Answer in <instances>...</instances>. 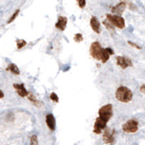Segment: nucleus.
Instances as JSON below:
<instances>
[{"label":"nucleus","instance_id":"nucleus-1","mask_svg":"<svg viewBox=\"0 0 145 145\" xmlns=\"http://www.w3.org/2000/svg\"><path fill=\"white\" fill-rule=\"evenodd\" d=\"M89 53L94 59H96L98 61H101V63H105L110 59V56L114 54V51L110 48H103L101 44L99 42H93L90 45Z\"/></svg>","mask_w":145,"mask_h":145},{"label":"nucleus","instance_id":"nucleus-2","mask_svg":"<svg viewBox=\"0 0 145 145\" xmlns=\"http://www.w3.org/2000/svg\"><path fill=\"white\" fill-rule=\"evenodd\" d=\"M132 92L126 86H120L116 91V98L121 103H129L132 100Z\"/></svg>","mask_w":145,"mask_h":145},{"label":"nucleus","instance_id":"nucleus-3","mask_svg":"<svg viewBox=\"0 0 145 145\" xmlns=\"http://www.w3.org/2000/svg\"><path fill=\"white\" fill-rule=\"evenodd\" d=\"M106 17H107V20L110 21L113 25L118 27V28L123 29L125 27V20L122 16H121L119 15H111V14H107Z\"/></svg>","mask_w":145,"mask_h":145},{"label":"nucleus","instance_id":"nucleus-4","mask_svg":"<svg viewBox=\"0 0 145 145\" xmlns=\"http://www.w3.org/2000/svg\"><path fill=\"white\" fill-rule=\"evenodd\" d=\"M113 115V108L111 104H106L99 110V117L105 120L107 122L111 120Z\"/></svg>","mask_w":145,"mask_h":145},{"label":"nucleus","instance_id":"nucleus-5","mask_svg":"<svg viewBox=\"0 0 145 145\" xmlns=\"http://www.w3.org/2000/svg\"><path fill=\"white\" fill-rule=\"evenodd\" d=\"M122 130L127 133H135L136 131H138L139 130L138 121L134 119L127 121L125 123L122 125Z\"/></svg>","mask_w":145,"mask_h":145},{"label":"nucleus","instance_id":"nucleus-6","mask_svg":"<svg viewBox=\"0 0 145 145\" xmlns=\"http://www.w3.org/2000/svg\"><path fill=\"white\" fill-rule=\"evenodd\" d=\"M114 130H111V128L106 127L103 130V140L106 143H113L115 142V136H114Z\"/></svg>","mask_w":145,"mask_h":145},{"label":"nucleus","instance_id":"nucleus-7","mask_svg":"<svg viewBox=\"0 0 145 145\" xmlns=\"http://www.w3.org/2000/svg\"><path fill=\"white\" fill-rule=\"evenodd\" d=\"M116 62H117V65H119L121 69H126V68L131 67L133 65V63L131 62L130 59L125 56H117Z\"/></svg>","mask_w":145,"mask_h":145},{"label":"nucleus","instance_id":"nucleus-8","mask_svg":"<svg viewBox=\"0 0 145 145\" xmlns=\"http://www.w3.org/2000/svg\"><path fill=\"white\" fill-rule=\"evenodd\" d=\"M106 124H107V121L105 120L101 119V117H98L96 121H95V124H94V129H93L94 133H96V134L101 133L103 130L106 128Z\"/></svg>","mask_w":145,"mask_h":145},{"label":"nucleus","instance_id":"nucleus-9","mask_svg":"<svg viewBox=\"0 0 145 145\" xmlns=\"http://www.w3.org/2000/svg\"><path fill=\"white\" fill-rule=\"evenodd\" d=\"M68 24V18L66 16H58V22L56 23V28H58V30L60 31H64L66 29V26Z\"/></svg>","mask_w":145,"mask_h":145},{"label":"nucleus","instance_id":"nucleus-10","mask_svg":"<svg viewBox=\"0 0 145 145\" xmlns=\"http://www.w3.org/2000/svg\"><path fill=\"white\" fill-rule=\"evenodd\" d=\"M125 8H126V4L124 2H120L119 4L117 5V6L115 7H113L112 9H111V12L114 14V15H122V13L124 12L125 10Z\"/></svg>","mask_w":145,"mask_h":145},{"label":"nucleus","instance_id":"nucleus-11","mask_svg":"<svg viewBox=\"0 0 145 145\" xmlns=\"http://www.w3.org/2000/svg\"><path fill=\"white\" fill-rule=\"evenodd\" d=\"M90 26L95 33L99 34L101 33V23L99 22L98 18L96 16H92L90 18Z\"/></svg>","mask_w":145,"mask_h":145},{"label":"nucleus","instance_id":"nucleus-12","mask_svg":"<svg viewBox=\"0 0 145 145\" xmlns=\"http://www.w3.org/2000/svg\"><path fill=\"white\" fill-rule=\"evenodd\" d=\"M14 88L16 89L17 94H19L20 97H26V96H28V92L26 90L23 84H14Z\"/></svg>","mask_w":145,"mask_h":145},{"label":"nucleus","instance_id":"nucleus-13","mask_svg":"<svg viewBox=\"0 0 145 145\" xmlns=\"http://www.w3.org/2000/svg\"><path fill=\"white\" fill-rule=\"evenodd\" d=\"M46 123L50 131H55L56 129V120L53 114H48L46 116Z\"/></svg>","mask_w":145,"mask_h":145},{"label":"nucleus","instance_id":"nucleus-14","mask_svg":"<svg viewBox=\"0 0 145 145\" xmlns=\"http://www.w3.org/2000/svg\"><path fill=\"white\" fill-rule=\"evenodd\" d=\"M103 25L107 27V29H108L109 31H110V33H111V35L115 34V29H114V27H115V26L113 25L110 21H109V20H104V21H103Z\"/></svg>","mask_w":145,"mask_h":145},{"label":"nucleus","instance_id":"nucleus-15","mask_svg":"<svg viewBox=\"0 0 145 145\" xmlns=\"http://www.w3.org/2000/svg\"><path fill=\"white\" fill-rule=\"evenodd\" d=\"M7 70L12 72L14 74H20V71L19 69V67H17L16 65H14V63H10V65H8Z\"/></svg>","mask_w":145,"mask_h":145},{"label":"nucleus","instance_id":"nucleus-16","mask_svg":"<svg viewBox=\"0 0 145 145\" xmlns=\"http://www.w3.org/2000/svg\"><path fill=\"white\" fill-rule=\"evenodd\" d=\"M120 1L121 2H124L126 4V7H129V8L130 9V10H135L136 8V6L133 4L132 1H130V0H120Z\"/></svg>","mask_w":145,"mask_h":145},{"label":"nucleus","instance_id":"nucleus-17","mask_svg":"<svg viewBox=\"0 0 145 145\" xmlns=\"http://www.w3.org/2000/svg\"><path fill=\"white\" fill-rule=\"evenodd\" d=\"M28 99H29V101L31 103H33L35 105H37V106L39 105V102L37 100V98L35 97V95H33V94H28Z\"/></svg>","mask_w":145,"mask_h":145},{"label":"nucleus","instance_id":"nucleus-18","mask_svg":"<svg viewBox=\"0 0 145 145\" xmlns=\"http://www.w3.org/2000/svg\"><path fill=\"white\" fill-rule=\"evenodd\" d=\"M26 44V42L25 40L19 39V40H17V48H19V49L23 48Z\"/></svg>","mask_w":145,"mask_h":145},{"label":"nucleus","instance_id":"nucleus-19","mask_svg":"<svg viewBox=\"0 0 145 145\" xmlns=\"http://www.w3.org/2000/svg\"><path fill=\"white\" fill-rule=\"evenodd\" d=\"M74 41L76 43H80V42H82L83 41V35H81V34H76L74 35Z\"/></svg>","mask_w":145,"mask_h":145},{"label":"nucleus","instance_id":"nucleus-20","mask_svg":"<svg viewBox=\"0 0 145 145\" xmlns=\"http://www.w3.org/2000/svg\"><path fill=\"white\" fill-rule=\"evenodd\" d=\"M19 12H20V10H19V9H17V11H16V12L12 15V16L10 17V19L7 21V24H11V23H12V22L14 21V20L16 19V18H17V16H19Z\"/></svg>","mask_w":145,"mask_h":145},{"label":"nucleus","instance_id":"nucleus-21","mask_svg":"<svg viewBox=\"0 0 145 145\" xmlns=\"http://www.w3.org/2000/svg\"><path fill=\"white\" fill-rule=\"evenodd\" d=\"M30 143H31V144H33V145H37V144H38V140L37 135H33V136H31Z\"/></svg>","mask_w":145,"mask_h":145},{"label":"nucleus","instance_id":"nucleus-22","mask_svg":"<svg viewBox=\"0 0 145 145\" xmlns=\"http://www.w3.org/2000/svg\"><path fill=\"white\" fill-rule=\"evenodd\" d=\"M128 44L130 45V46L133 47V48L137 49V50H140V49H142V47H140V45H138L137 44H135L133 42H131V41H128Z\"/></svg>","mask_w":145,"mask_h":145},{"label":"nucleus","instance_id":"nucleus-23","mask_svg":"<svg viewBox=\"0 0 145 145\" xmlns=\"http://www.w3.org/2000/svg\"><path fill=\"white\" fill-rule=\"evenodd\" d=\"M50 99L52 100L53 102L58 103V96L57 95V93H52L50 94Z\"/></svg>","mask_w":145,"mask_h":145},{"label":"nucleus","instance_id":"nucleus-24","mask_svg":"<svg viewBox=\"0 0 145 145\" xmlns=\"http://www.w3.org/2000/svg\"><path fill=\"white\" fill-rule=\"evenodd\" d=\"M78 5L80 8H84L86 6V0H78Z\"/></svg>","mask_w":145,"mask_h":145},{"label":"nucleus","instance_id":"nucleus-25","mask_svg":"<svg viewBox=\"0 0 145 145\" xmlns=\"http://www.w3.org/2000/svg\"><path fill=\"white\" fill-rule=\"evenodd\" d=\"M140 92H142V93H144V94H145V84H143V85L140 86Z\"/></svg>","mask_w":145,"mask_h":145},{"label":"nucleus","instance_id":"nucleus-26","mask_svg":"<svg viewBox=\"0 0 145 145\" xmlns=\"http://www.w3.org/2000/svg\"><path fill=\"white\" fill-rule=\"evenodd\" d=\"M3 97H4V93L2 91H0V99H2Z\"/></svg>","mask_w":145,"mask_h":145}]
</instances>
